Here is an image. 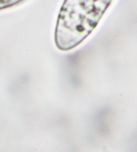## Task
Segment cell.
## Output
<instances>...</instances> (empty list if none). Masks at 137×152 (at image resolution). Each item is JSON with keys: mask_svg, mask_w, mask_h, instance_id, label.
Masks as SVG:
<instances>
[{"mask_svg": "<svg viewBox=\"0 0 137 152\" xmlns=\"http://www.w3.org/2000/svg\"><path fill=\"white\" fill-rule=\"evenodd\" d=\"M23 1L25 0H0V10L12 7Z\"/></svg>", "mask_w": 137, "mask_h": 152, "instance_id": "cell-2", "label": "cell"}, {"mask_svg": "<svg viewBox=\"0 0 137 152\" xmlns=\"http://www.w3.org/2000/svg\"><path fill=\"white\" fill-rule=\"evenodd\" d=\"M113 0H64L58 13L54 42L58 50H72L94 30Z\"/></svg>", "mask_w": 137, "mask_h": 152, "instance_id": "cell-1", "label": "cell"}]
</instances>
